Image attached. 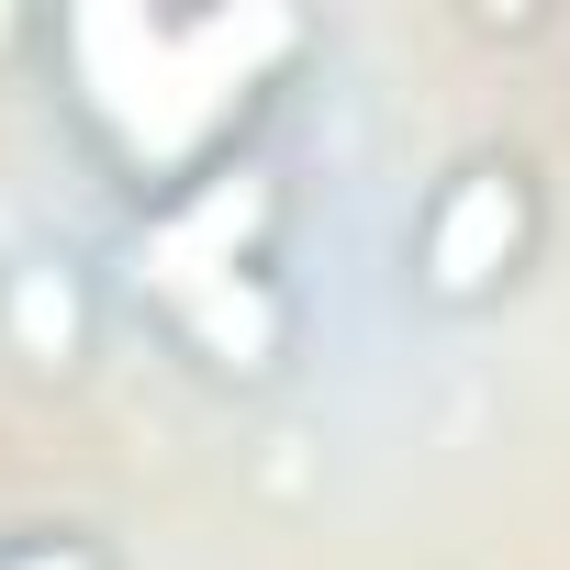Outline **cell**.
<instances>
[{
  "instance_id": "cell-1",
  "label": "cell",
  "mask_w": 570,
  "mask_h": 570,
  "mask_svg": "<svg viewBox=\"0 0 570 570\" xmlns=\"http://www.w3.org/2000/svg\"><path fill=\"white\" fill-rule=\"evenodd\" d=\"M514 246H525V190H514V168H470V179L436 202V224H425L436 292H481Z\"/></svg>"
},
{
  "instance_id": "cell-2",
  "label": "cell",
  "mask_w": 570,
  "mask_h": 570,
  "mask_svg": "<svg viewBox=\"0 0 570 570\" xmlns=\"http://www.w3.org/2000/svg\"><path fill=\"white\" fill-rule=\"evenodd\" d=\"M0 570H90V559H79V548H12Z\"/></svg>"
}]
</instances>
